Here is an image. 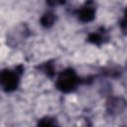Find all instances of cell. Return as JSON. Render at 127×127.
<instances>
[{"mask_svg":"<svg viewBox=\"0 0 127 127\" xmlns=\"http://www.w3.org/2000/svg\"><path fill=\"white\" fill-rule=\"evenodd\" d=\"M78 83L79 77L77 76L76 72L72 68H66L59 75L56 85L62 92L68 93L73 91Z\"/></svg>","mask_w":127,"mask_h":127,"instance_id":"cell-1","label":"cell"},{"mask_svg":"<svg viewBox=\"0 0 127 127\" xmlns=\"http://www.w3.org/2000/svg\"><path fill=\"white\" fill-rule=\"evenodd\" d=\"M22 66L19 65L15 70L3 69L0 70V86L7 92L14 91L19 84L20 74L22 73Z\"/></svg>","mask_w":127,"mask_h":127,"instance_id":"cell-2","label":"cell"},{"mask_svg":"<svg viewBox=\"0 0 127 127\" xmlns=\"http://www.w3.org/2000/svg\"><path fill=\"white\" fill-rule=\"evenodd\" d=\"M77 17L81 22L87 23L95 17V3L93 0H87L77 11Z\"/></svg>","mask_w":127,"mask_h":127,"instance_id":"cell-3","label":"cell"},{"mask_svg":"<svg viewBox=\"0 0 127 127\" xmlns=\"http://www.w3.org/2000/svg\"><path fill=\"white\" fill-rule=\"evenodd\" d=\"M125 108V101L121 98H111L107 102V110L110 114L120 113Z\"/></svg>","mask_w":127,"mask_h":127,"instance_id":"cell-4","label":"cell"},{"mask_svg":"<svg viewBox=\"0 0 127 127\" xmlns=\"http://www.w3.org/2000/svg\"><path fill=\"white\" fill-rule=\"evenodd\" d=\"M105 39H106V37H105L104 32H103V31H102V32L97 31V32H94V33H92V34L89 35V37H88V42H90V43H92V44H94V45L99 46V45H101V44L104 42Z\"/></svg>","mask_w":127,"mask_h":127,"instance_id":"cell-5","label":"cell"},{"mask_svg":"<svg viewBox=\"0 0 127 127\" xmlns=\"http://www.w3.org/2000/svg\"><path fill=\"white\" fill-rule=\"evenodd\" d=\"M56 19H57V17H56V15L54 13L48 12V13L44 14L43 17L41 18V24H42V26H44L46 28H49V27L53 26V24L55 23Z\"/></svg>","mask_w":127,"mask_h":127,"instance_id":"cell-6","label":"cell"},{"mask_svg":"<svg viewBox=\"0 0 127 127\" xmlns=\"http://www.w3.org/2000/svg\"><path fill=\"white\" fill-rule=\"evenodd\" d=\"M37 67L49 76H53L55 74V67H54V64H52V62H47L41 65H38Z\"/></svg>","mask_w":127,"mask_h":127,"instance_id":"cell-7","label":"cell"},{"mask_svg":"<svg viewBox=\"0 0 127 127\" xmlns=\"http://www.w3.org/2000/svg\"><path fill=\"white\" fill-rule=\"evenodd\" d=\"M38 124L39 125H43V126H47V125L48 126H51V125H55L56 122L54 121V119H51L50 117H46V118L41 119Z\"/></svg>","mask_w":127,"mask_h":127,"instance_id":"cell-8","label":"cell"},{"mask_svg":"<svg viewBox=\"0 0 127 127\" xmlns=\"http://www.w3.org/2000/svg\"><path fill=\"white\" fill-rule=\"evenodd\" d=\"M47 3L50 6H59L65 3V0H47Z\"/></svg>","mask_w":127,"mask_h":127,"instance_id":"cell-9","label":"cell"}]
</instances>
